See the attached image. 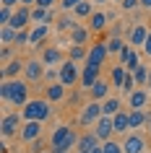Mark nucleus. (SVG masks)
I'll return each instance as SVG.
<instances>
[{
    "label": "nucleus",
    "instance_id": "obj_34",
    "mask_svg": "<svg viewBox=\"0 0 151 153\" xmlns=\"http://www.w3.org/2000/svg\"><path fill=\"white\" fill-rule=\"evenodd\" d=\"M11 21H13V13H11V8H0V24L3 26H11Z\"/></svg>",
    "mask_w": 151,
    "mask_h": 153
},
{
    "label": "nucleus",
    "instance_id": "obj_2",
    "mask_svg": "<svg viewBox=\"0 0 151 153\" xmlns=\"http://www.w3.org/2000/svg\"><path fill=\"white\" fill-rule=\"evenodd\" d=\"M50 101L47 99H34V101H29V104H24V120L26 122H44L50 117Z\"/></svg>",
    "mask_w": 151,
    "mask_h": 153
},
{
    "label": "nucleus",
    "instance_id": "obj_10",
    "mask_svg": "<svg viewBox=\"0 0 151 153\" xmlns=\"http://www.w3.org/2000/svg\"><path fill=\"white\" fill-rule=\"evenodd\" d=\"M42 132V122H24V127H21V140H37Z\"/></svg>",
    "mask_w": 151,
    "mask_h": 153
},
{
    "label": "nucleus",
    "instance_id": "obj_7",
    "mask_svg": "<svg viewBox=\"0 0 151 153\" xmlns=\"http://www.w3.org/2000/svg\"><path fill=\"white\" fill-rule=\"evenodd\" d=\"M107 44H94L91 47V52H89V57H86V65H91V68H99V65L104 62V57H107Z\"/></svg>",
    "mask_w": 151,
    "mask_h": 153
},
{
    "label": "nucleus",
    "instance_id": "obj_9",
    "mask_svg": "<svg viewBox=\"0 0 151 153\" xmlns=\"http://www.w3.org/2000/svg\"><path fill=\"white\" fill-rule=\"evenodd\" d=\"M32 21V10L29 8H18L13 13V21H11V29H16V31H24V26Z\"/></svg>",
    "mask_w": 151,
    "mask_h": 153
},
{
    "label": "nucleus",
    "instance_id": "obj_19",
    "mask_svg": "<svg viewBox=\"0 0 151 153\" xmlns=\"http://www.w3.org/2000/svg\"><path fill=\"white\" fill-rule=\"evenodd\" d=\"M63 96H65V86L63 83H52V86H47V91H44V99H47V101H60Z\"/></svg>",
    "mask_w": 151,
    "mask_h": 153
},
{
    "label": "nucleus",
    "instance_id": "obj_5",
    "mask_svg": "<svg viewBox=\"0 0 151 153\" xmlns=\"http://www.w3.org/2000/svg\"><path fill=\"white\" fill-rule=\"evenodd\" d=\"M76 81H78V68H76L73 60H68V62L60 65V83L63 86H73Z\"/></svg>",
    "mask_w": 151,
    "mask_h": 153
},
{
    "label": "nucleus",
    "instance_id": "obj_25",
    "mask_svg": "<svg viewBox=\"0 0 151 153\" xmlns=\"http://www.w3.org/2000/svg\"><path fill=\"white\" fill-rule=\"evenodd\" d=\"M50 18H52V16H50L47 8H39V5H37V8L32 10V21H37V24H47Z\"/></svg>",
    "mask_w": 151,
    "mask_h": 153
},
{
    "label": "nucleus",
    "instance_id": "obj_49",
    "mask_svg": "<svg viewBox=\"0 0 151 153\" xmlns=\"http://www.w3.org/2000/svg\"><path fill=\"white\" fill-rule=\"evenodd\" d=\"M94 3H107V0H94Z\"/></svg>",
    "mask_w": 151,
    "mask_h": 153
},
{
    "label": "nucleus",
    "instance_id": "obj_38",
    "mask_svg": "<svg viewBox=\"0 0 151 153\" xmlns=\"http://www.w3.org/2000/svg\"><path fill=\"white\" fill-rule=\"evenodd\" d=\"M29 42H32V34H29V31H18L16 44H29Z\"/></svg>",
    "mask_w": 151,
    "mask_h": 153
},
{
    "label": "nucleus",
    "instance_id": "obj_50",
    "mask_svg": "<svg viewBox=\"0 0 151 153\" xmlns=\"http://www.w3.org/2000/svg\"><path fill=\"white\" fill-rule=\"evenodd\" d=\"M149 86H151V78H149Z\"/></svg>",
    "mask_w": 151,
    "mask_h": 153
},
{
    "label": "nucleus",
    "instance_id": "obj_40",
    "mask_svg": "<svg viewBox=\"0 0 151 153\" xmlns=\"http://www.w3.org/2000/svg\"><path fill=\"white\" fill-rule=\"evenodd\" d=\"M120 3H122V8H125V10H130V8L138 5V0H120Z\"/></svg>",
    "mask_w": 151,
    "mask_h": 153
},
{
    "label": "nucleus",
    "instance_id": "obj_24",
    "mask_svg": "<svg viewBox=\"0 0 151 153\" xmlns=\"http://www.w3.org/2000/svg\"><path fill=\"white\" fill-rule=\"evenodd\" d=\"M89 26H91V31H102L104 26H107V16L104 13H94V16L89 18Z\"/></svg>",
    "mask_w": 151,
    "mask_h": 153
},
{
    "label": "nucleus",
    "instance_id": "obj_27",
    "mask_svg": "<svg viewBox=\"0 0 151 153\" xmlns=\"http://www.w3.org/2000/svg\"><path fill=\"white\" fill-rule=\"evenodd\" d=\"M71 39H73V44H83V42L89 39V31L81 29V26H76V29L71 31Z\"/></svg>",
    "mask_w": 151,
    "mask_h": 153
},
{
    "label": "nucleus",
    "instance_id": "obj_18",
    "mask_svg": "<svg viewBox=\"0 0 151 153\" xmlns=\"http://www.w3.org/2000/svg\"><path fill=\"white\" fill-rule=\"evenodd\" d=\"M107 94H110V83L104 81V78H99L91 86V96H94V101H102V99H107Z\"/></svg>",
    "mask_w": 151,
    "mask_h": 153
},
{
    "label": "nucleus",
    "instance_id": "obj_37",
    "mask_svg": "<svg viewBox=\"0 0 151 153\" xmlns=\"http://www.w3.org/2000/svg\"><path fill=\"white\" fill-rule=\"evenodd\" d=\"M133 83H135V78L128 73L125 75V83H122V91H128V94H133Z\"/></svg>",
    "mask_w": 151,
    "mask_h": 153
},
{
    "label": "nucleus",
    "instance_id": "obj_16",
    "mask_svg": "<svg viewBox=\"0 0 151 153\" xmlns=\"http://www.w3.org/2000/svg\"><path fill=\"white\" fill-rule=\"evenodd\" d=\"M143 148H146V143H143V137H138V135H130L122 143V151L125 153H143Z\"/></svg>",
    "mask_w": 151,
    "mask_h": 153
},
{
    "label": "nucleus",
    "instance_id": "obj_48",
    "mask_svg": "<svg viewBox=\"0 0 151 153\" xmlns=\"http://www.w3.org/2000/svg\"><path fill=\"white\" fill-rule=\"evenodd\" d=\"M21 3H37V0H21Z\"/></svg>",
    "mask_w": 151,
    "mask_h": 153
},
{
    "label": "nucleus",
    "instance_id": "obj_31",
    "mask_svg": "<svg viewBox=\"0 0 151 153\" xmlns=\"http://www.w3.org/2000/svg\"><path fill=\"white\" fill-rule=\"evenodd\" d=\"M133 78H135V83H138V86H143V83H149V78H151V73L146 70V68H138V70L133 73Z\"/></svg>",
    "mask_w": 151,
    "mask_h": 153
},
{
    "label": "nucleus",
    "instance_id": "obj_32",
    "mask_svg": "<svg viewBox=\"0 0 151 153\" xmlns=\"http://www.w3.org/2000/svg\"><path fill=\"white\" fill-rule=\"evenodd\" d=\"M125 68H128L130 73H135L138 68H141V62H138V55H135L133 49H130V55H128V60H125Z\"/></svg>",
    "mask_w": 151,
    "mask_h": 153
},
{
    "label": "nucleus",
    "instance_id": "obj_47",
    "mask_svg": "<svg viewBox=\"0 0 151 153\" xmlns=\"http://www.w3.org/2000/svg\"><path fill=\"white\" fill-rule=\"evenodd\" d=\"M141 3H143V5H146V8H151V0H141Z\"/></svg>",
    "mask_w": 151,
    "mask_h": 153
},
{
    "label": "nucleus",
    "instance_id": "obj_13",
    "mask_svg": "<svg viewBox=\"0 0 151 153\" xmlns=\"http://www.w3.org/2000/svg\"><path fill=\"white\" fill-rule=\"evenodd\" d=\"M146 101H149V94H146V91H133V94H130V99H128V104H130V109H133V112H143Z\"/></svg>",
    "mask_w": 151,
    "mask_h": 153
},
{
    "label": "nucleus",
    "instance_id": "obj_20",
    "mask_svg": "<svg viewBox=\"0 0 151 153\" xmlns=\"http://www.w3.org/2000/svg\"><path fill=\"white\" fill-rule=\"evenodd\" d=\"M112 125H115V132H125V130H130V114L120 112L112 117Z\"/></svg>",
    "mask_w": 151,
    "mask_h": 153
},
{
    "label": "nucleus",
    "instance_id": "obj_6",
    "mask_svg": "<svg viewBox=\"0 0 151 153\" xmlns=\"http://www.w3.org/2000/svg\"><path fill=\"white\" fill-rule=\"evenodd\" d=\"M104 114H102V106H99V101H91V104L81 112V125H91V122H99Z\"/></svg>",
    "mask_w": 151,
    "mask_h": 153
},
{
    "label": "nucleus",
    "instance_id": "obj_11",
    "mask_svg": "<svg viewBox=\"0 0 151 153\" xmlns=\"http://www.w3.org/2000/svg\"><path fill=\"white\" fill-rule=\"evenodd\" d=\"M96 145H99V137L94 132H86V135L78 137V153H91Z\"/></svg>",
    "mask_w": 151,
    "mask_h": 153
},
{
    "label": "nucleus",
    "instance_id": "obj_8",
    "mask_svg": "<svg viewBox=\"0 0 151 153\" xmlns=\"http://www.w3.org/2000/svg\"><path fill=\"white\" fill-rule=\"evenodd\" d=\"M112 132H115V125H112V120H110V117H102V120L96 122V127H94V135L99 137V140H104V143H107Z\"/></svg>",
    "mask_w": 151,
    "mask_h": 153
},
{
    "label": "nucleus",
    "instance_id": "obj_36",
    "mask_svg": "<svg viewBox=\"0 0 151 153\" xmlns=\"http://www.w3.org/2000/svg\"><path fill=\"white\" fill-rule=\"evenodd\" d=\"M104 153H125V151H122V145H120V143L107 140V143H104Z\"/></svg>",
    "mask_w": 151,
    "mask_h": 153
},
{
    "label": "nucleus",
    "instance_id": "obj_21",
    "mask_svg": "<svg viewBox=\"0 0 151 153\" xmlns=\"http://www.w3.org/2000/svg\"><path fill=\"white\" fill-rule=\"evenodd\" d=\"M120 106L122 104H120L117 99H104L102 101V114L104 117H115V114H120Z\"/></svg>",
    "mask_w": 151,
    "mask_h": 153
},
{
    "label": "nucleus",
    "instance_id": "obj_33",
    "mask_svg": "<svg viewBox=\"0 0 151 153\" xmlns=\"http://www.w3.org/2000/svg\"><path fill=\"white\" fill-rule=\"evenodd\" d=\"M76 16H78V18H91V16H94V13H91V5H89V3H86V0H83V3H81V5H78V8H76Z\"/></svg>",
    "mask_w": 151,
    "mask_h": 153
},
{
    "label": "nucleus",
    "instance_id": "obj_44",
    "mask_svg": "<svg viewBox=\"0 0 151 153\" xmlns=\"http://www.w3.org/2000/svg\"><path fill=\"white\" fill-rule=\"evenodd\" d=\"M0 57H3V60H8V57H11V47H3V52H0Z\"/></svg>",
    "mask_w": 151,
    "mask_h": 153
},
{
    "label": "nucleus",
    "instance_id": "obj_46",
    "mask_svg": "<svg viewBox=\"0 0 151 153\" xmlns=\"http://www.w3.org/2000/svg\"><path fill=\"white\" fill-rule=\"evenodd\" d=\"M91 153H104V145H96V148H94Z\"/></svg>",
    "mask_w": 151,
    "mask_h": 153
},
{
    "label": "nucleus",
    "instance_id": "obj_12",
    "mask_svg": "<svg viewBox=\"0 0 151 153\" xmlns=\"http://www.w3.org/2000/svg\"><path fill=\"white\" fill-rule=\"evenodd\" d=\"M42 75H44V62L29 60V62H26V78H29V81H39Z\"/></svg>",
    "mask_w": 151,
    "mask_h": 153
},
{
    "label": "nucleus",
    "instance_id": "obj_28",
    "mask_svg": "<svg viewBox=\"0 0 151 153\" xmlns=\"http://www.w3.org/2000/svg\"><path fill=\"white\" fill-rule=\"evenodd\" d=\"M125 75H128V73L122 70V65H117V68L112 70V83H115L117 88H122V83H125Z\"/></svg>",
    "mask_w": 151,
    "mask_h": 153
},
{
    "label": "nucleus",
    "instance_id": "obj_4",
    "mask_svg": "<svg viewBox=\"0 0 151 153\" xmlns=\"http://www.w3.org/2000/svg\"><path fill=\"white\" fill-rule=\"evenodd\" d=\"M21 120H24V114H5V117H3V125H0V132H3L5 137L16 135L18 127H24Z\"/></svg>",
    "mask_w": 151,
    "mask_h": 153
},
{
    "label": "nucleus",
    "instance_id": "obj_30",
    "mask_svg": "<svg viewBox=\"0 0 151 153\" xmlns=\"http://www.w3.org/2000/svg\"><path fill=\"white\" fill-rule=\"evenodd\" d=\"M146 120H149L146 112H130V130H133V127H141Z\"/></svg>",
    "mask_w": 151,
    "mask_h": 153
},
{
    "label": "nucleus",
    "instance_id": "obj_43",
    "mask_svg": "<svg viewBox=\"0 0 151 153\" xmlns=\"http://www.w3.org/2000/svg\"><path fill=\"white\" fill-rule=\"evenodd\" d=\"M143 52H146V55H151V31H149V39H146V44H143Z\"/></svg>",
    "mask_w": 151,
    "mask_h": 153
},
{
    "label": "nucleus",
    "instance_id": "obj_26",
    "mask_svg": "<svg viewBox=\"0 0 151 153\" xmlns=\"http://www.w3.org/2000/svg\"><path fill=\"white\" fill-rule=\"evenodd\" d=\"M44 36H47V24H37V29L32 31V42L29 44H39Z\"/></svg>",
    "mask_w": 151,
    "mask_h": 153
},
{
    "label": "nucleus",
    "instance_id": "obj_15",
    "mask_svg": "<svg viewBox=\"0 0 151 153\" xmlns=\"http://www.w3.org/2000/svg\"><path fill=\"white\" fill-rule=\"evenodd\" d=\"M146 39H149V29H146L143 24H138L133 31H130V44H133V47H143Z\"/></svg>",
    "mask_w": 151,
    "mask_h": 153
},
{
    "label": "nucleus",
    "instance_id": "obj_17",
    "mask_svg": "<svg viewBox=\"0 0 151 153\" xmlns=\"http://www.w3.org/2000/svg\"><path fill=\"white\" fill-rule=\"evenodd\" d=\"M99 81V68H91V65H86L83 68V73H81V86H94V83Z\"/></svg>",
    "mask_w": 151,
    "mask_h": 153
},
{
    "label": "nucleus",
    "instance_id": "obj_14",
    "mask_svg": "<svg viewBox=\"0 0 151 153\" xmlns=\"http://www.w3.org/2000/svg\"><path fill=\"white\" fill-rule=\"evenodd\" d=\"M21 70H26V62H21V60H11V62L3 68V78H5V81H13Z\"/></svg>",
    "mask_w": 151,
    "mask_h": 153
},
{
    "label": "nucleus",
    "instance_id": "obj_3",
    "mask_svg": "<svg viewBox=\"0 0 151 153\" xmlns=\"http://www.w3.org/2000/svg\"><path fill=\"white\" fill-rule=\"evenodd\" d=\"M73 145H78V137H76V132H73L71 127H57L55 132H52V148H55L57 153H65L68 148H73Z\"/></svg>",
    "mask_w": 151,
    "mask_h": 153
},
{
    "label": "nucleus",
    "instance_id": "obj_42",
    "mask_svg": "<svg viewBox=\"0 0 151 153\" xmlns=\"http://www.w3.org/2000/svg\"><path fill=\"white\" fill-rule=\"evenodd\" d=\"M71 21H68V18H60V24H57V29H71Z\"/></svg>",
    "mask_w": 151,
    "mask_h": 153
},
{
    "label": "nucleus",
    "instance_id": "obj_35",
    "mask_svg": "<svg viewBox=\"0 0 151 153\" xmlns=\"http://www.w3.org/2000/svg\"><path fill=\"white\" fill-rule=\"evenodd\" d=\"M107 49H110V52H117V55H120V52L125 49V44H122L120 39H110V42H107Z\"/></svg>",
    "mask_w": 151,
    "mask_h": 153
},
{
    "label": "nucleus",
    "instance_id": "obj_45",
    "mask_svg": "<svg viewBox=\"0 0 151 153\" xmlns=\"http://www.w3.org/2000/svg\"><path fill=\"white\" fill-rule=\"evenodd\" d=\"M16 3H21V0H3V5H5V8H13Z\"/></svg>",
    "mask_w": 151,
    "mask_h": 153
},
{
    "label": "nucleus",
    "instance_id": "obj_23",
    "mask_svg": "<svg viewBox=\"0 0 151 153\" xmlns=\"http://www.w3.org/2000/svg\"><path fill=\"white\" fill-rule=\"evenodd\" d=\"M16 36H18V31L16 29H11V26H3V31H0V42L8 47V44H16Z\"/></svg>",
    "mask_w": 151,
    "mask_h": 153
},
{
    "label": "nucleus",
    "instance_id": "obj_1",
    "mask_svg": "<svg viewBox=\"0 0 151 153\" xmlns=\"http://www.w3.org/2000/svg\"><path fill=\"white\" fill-rule=\"evenodd\" d=\"M0 99L3 101H13V104H29V99H26V83L21 81H3L0 86Z\"/></svg>",
    "mask_w": 151,
    "mask_h": 153
},
{
    "label": "nucleus",
    "instance_id": "obj_22",
    "mask_svg": "<svg viewBox=\"0 0 151 153\" xmlns=\"http://www.w3.org/2000/svg\"><path fill=\"white\" fill-rule=\"evenodd\" d=\"M42 62H44V65H60V49H57V47L44 49V55H42Z\"/></svg>",
    "mask_w": 151,
    "mask_h": 153
},
{
    "label": "nucleus",
    "instance_id": "obj_41",
    "mask_svg": "<svg viewBox=\"0 0 151 153\" xmlns=\"http://www.w3.org/2000/svg\"><path fill=\"white\" fill-rule=\"evenodd\" d=\"M52 3H55V0H37V5H39V8H52Z\"/></svg>",
    "mask_w": 151,
    "mask_h": 153
},
{
    "label": "nucleus",
    "instance_id": "obj_39",
    "mask_svg": "<svg viewBox=\"0 0 151 153\" xmlns=\"http://www.w3.org/2000/svg\"><path fill=\"white\" fill-rule=\"evenodd\" d=\"M81 3H83V0H63L60 5H63V8H73V10H76V8L81 5Z\"/></svg>",
    "mask_w": 151,
    "mask_h": 153
},
{
    "label": "nucleus",
    "instance_id": "obj_29",
    "mask_svg": "<svg viewBox=\"0 0 151 153\" xmlns=\"http://www.w3.org/2000/svg\"><path fill=\"white\" fill-rule=\"evenodd\" d=\"M83 57H86V47H83V44H73L71 47V60L78 62V60H83Z\"/></svg>",
    "mask_w": 151,
    "mask_h": 153
}]
</instances>
